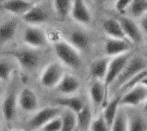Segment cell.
I'll return each mask as SVG.
<instances>
[{
  "mask_svg": "<svg viewBox=\"0 0 147 131\" xmlns=\"http://www.w3.org/2000/svg\"><path fill=\"white\" fill-rule=\"evenodd\" d=\"M147 67L146 57L142 54L134 53L132 57L127 61V64L123 68L122 71L110 86L108 90V99H109L113 94L115 95L120 88L124 85L127 82L131 80L136 75L140 73L143 70H146Z\"/></svg>",
  "mask_w": 147,
  "mask_h": 131,
  "instance_id": "obj_3",
  "label": "cell"
},
{
  "mask_svg": "<svg viewBox=\"0 0 147 131\" xmlns=\"http://www.w3.org/2000/svg\"><path fill=\"white\" fill-rule=\"evenodd\" d=\"M59 117L61 119V131H73L77 129L76 113L63 109Z\"/></svg>",
  "mask_w": 147,
  "mask_h": 131,
  "instance_id": "obj_30",
  "label": "cell"
},
{
  "mask_svg": "<svg viewBox=\"0 0 147 131\" xmlns=\"http://www.w3.org/2000/svg\"><path fill=\"white\" fill-rule=\"evenodd\" d=\"M17 108L18 111L33 114L40 108L39 98L34 92L29 87H24L17 92Z\"/></svg>",
  "mask_w": 147,
  "mask_h": 131,
  "instance_id": "obj_14",
  "label": "cell"
},
{
  "mask_svg": "<svg viewBox=\"0 0 147 131\" xmlns=\"http://www.w3.org/2000/svg\"><path fill=\"white\" fill-rule=\"evenodd\" d=\"M72 0H52L53 13L60 21L66 20L70 15Z\"/></svg>",
  "mask_w": 147,
  "mask_h": 131,
  "instance_id": "obj_28",
  "label": "cell"
},
{
  "mask_svg": "<svg viewBox=\"0 0 147 131\" xmlns=\"http://www.w3.org/2000/svg\"><path fill=\"white\" fill-rule=\"evenodd\" d=\"M0 131H3V124L1 122V118H0Z\"/></svg>",
  "mask_w": 147,
  "mask_h": 131,
  "instance_id": "obj_39",
  "label": "cell"
},
{
  "mask_svg": "<svg viewBox=\"0 0 147 131\" xmlns=\"http://www.w3.org/2000/svg\"><path fill=\"white\" fill-rule=\"evenodd\" d=\"M120 21L122 31L127 40L132 45H145L146 43V38L142 34L136 21L126 16L119 15L116 17Z\"/></svg>",
  "mask_w": 147,
  "mask_h": 131,
  "instance_id": "obj_12",
  "label": "cell"
},
{
  "mask_svg": "<svg viewBox=\"0 0 147 131\" xmlns=\"http://www.w3.org/2000/svg\"><path fill=\"white\" fill-rule=\"evenodd\" d=\"M34 5V3L28 0H3L1 4V11H4L14 17L21 18Z\"/></svg>",
  "mask_w": 147,
  "mask_h": 131,
  "instance_id": "obj_19",
  "label": "cell"
},
{
  "mask_svg": "<svg viewBox=\"0 0 147 131\" xmlns=\"http://www.w3.org/2000/svg\"><path fill=\"white\" fill-rule=\"evenodd\" d=\"M147 100V84L143 83L120 95V107L136 108L145 106Z\"/></svg>",
  "mask_w": 147,
  "mask_h": 131,
  "instance_id": "obj_10",
  "label": "cell"
},
{
  "mask_svg": "<svg viewBox=\"0 0 147 131\" xmlns=\"http://www.w3.org/2000/svg\"><path fill=\"white\" fill-rule=\"evenodd\" d=\"M8 131H24L22 129H16V128H14V129H10Z\"/></svg>",
  "mask_w": 147,
  "mask_h": 131,
  "instance_id": "obj_38",
  "label": "cell"
},
{
  "mask_svg": "<svg viewBox=\"0 0 147 131\" xmlns=\"http://www.w3.org/2000/svg\"><path fill=\"white\" fill-rule=\"evenodd\" d=\"M41 51L28 48L26 46H21L16 49L2 51L3 55L9 56L14 59L16 65L26 73H34L41 63Z\"/></svg>",
  "mask_w": 147,
  "mask_h": 131,
  "instance_id": "obj_2",
  "label": "cell"
},
{
  "mask_svg": "<svg viewBox=\"0 0 147 131\" xmlns=\"http://www.w3.org/2000/svg\"><path fill=\"white\" fill-rule=\"evenodd\" d=\"M91 3H93L96 8L106 9L111 5H114L115 0H91Z\"/></svg>",
  "mask_w": 147,
  "mask_h": 131,
  "instance_id": "obj_34",
  "label": "cell"
},
{
  "mask_svg": "<svg viewBox=\"0 0 147 131\" xmlns=\"http://www.w3.org/2000/svg\"><path fill=\"white\" fill-rule=\"evenodd\" d=\"M63 109L55 106H49L39 108L34 113L31 114L23 125L24 131H39L47 123L53 118L59 117Z\"/></svg>",
  "mask_w": 147,
  "mask_h": 131,
  "instance_id": "obj_5",
  "label": "cell"
},
{
  "mask_svg": "<svg viewBox=\"0 0 147 131\" xmlns=\"http://www.w3.org/2000/svg\"><path fill=\"white\" fill-rule=\"evenodd\" d=\"M65 39L75 47L82 55L88 52L91 48L92 38L90 34L86 31V27L78 25L67 31V35Z\"/></svg>",
  "mask_w": 147,
  "mask_h": 131,
  "instance_id": "obj_9",
  "label": "cell"
},
{
  "mask_svg": "<svg viewBox=\"0 0 147 131\" xmlns=\"http://www.w3.org/2000/svg\"><path fill=\"white\" fill-rule=\"evenodd\" d=\"M28 1H29V2H31V3H34V4H36V3H43L45 0H28Z\"/></svg>",
  "mask_w": 147,
  "mask_h": 131,
  "instance_id": "obj_37",
  "label": "cell"
},
{
  "mask_svg": "<svg viewBox=\"0 0 147 131\" xmlns=\"http://www.w3.org/2000/svg\"><path fill=\"white\" fill-rule=\"evenodd\" d=\"M20 31L21 41L23 46L42 51L50 44L48 35L41 26L24 24Z\"/></svg>",
  "mask_w": 147,
  "mask_h": 131,
  "instance_id": "obj_4",
  "label": "cell"
},
{
  "mask_svg": "<svg viewBox=\"0 0 147 131\" xmlns=\"http://www.w3.org/2000/svg\"><path fill=\"white\" fill-rule=\"evenodd\" d=\"M3 0H0V12H1V4H2V3H3Z\"/></svg>",
  "mask_w": 147,
  "mask_h": 131,
  "instance_id": "obj_40",
  "label": "cell"
},
{
  "mask_svg": "<svg viewBox=\"0 0 147 131\" xmlns=\"http://www.w3.org/2000/svg\"><path fill=\"white\" fill-rule=\"evenodd\" d=\"M138 23V26L142 33V34L146 38L147 37V15L142 16L139 20L136 21Z\"/></svg>",
  "mask_w": 147,
  "mask_h": 131,
  "instance_id": "obj_35",
  "label": "cell"
},
{
  "mask_svg": "<svg viewBox=\"0 0 147 131\" xmlns=\"http://www.w3.org/2000/svg\"><path fill=\"white\" fill-rule=\"evenodd\" d=\"M119 102H120V95H114V97L109 98V100L107 102V104L104 105L103 108L100 112V114L102 116L103 119L109 126V128L111 127V124L120 108Z\"/></svg>",
  "mask_w": 147,
  "mask_h": 131,
  "instance_id": "obj_25",
  "label": "cell"
},
{
  "mask_svg": "<svg viewBox=\"0 0 147 131\" xmlns=\"http://www.w3.org/2000/svg\"><path fill=\"white\" fill-rule=\"evenodd\" d=\"M59 116L50 120L39 131H61V119Z\"/></svg>",
  "mask_w": 147,
  "mask_h": 131,
  "instance_id": "obj_32",
  "label": "cell"
},
{
  "mask_svg": "<svg viewBox=\"0 0 147 131\" xmlns=\"http://www.w3.org/2000/svg\"><path fill=\"white\" fill-rule=\"evenodd\" d=\"M133 109V108H132ZM127 111L128 115V127L127 131H147V122L146 113L134 110Z\"/></svg>",
  "mask_w": 147,
  "mask_h": 131,
  "instance_id": "obj_24",
  "label": "cell"
},
{
  "mask_svg": "<svg viewBox=\"0 0 147 131\" xmlns=\"http://www.w3.org/2000/svg\"><path fill=\"white\" fill-rule=\"evenodd\" d=\"M132 0H115L114 3V9L118 13L119 15H122L126 13L127 9L128 8Z\"/></svg>",
  "mask_w": 147,
  "mask_h": 131,
  "instance_id": "obj_33",
  "label": "cell"
},
{
  "mask_svg": "<svg viewBox=\"0 0 147 131\" xmlns=\"http://www.w3.org/2000/svg\"><path fill=\"white\" fill-rule=\"evenodd\" d=\"M16 67L17 65L12 57L0 54V82H9L15 76Z\"/></svg>",
  "mask_w": 147,
  "mask_h": 131,
  "instance_id": "obj_23",
  "label": "cell"
},
{
  "mask_svg": "<svg viewBox=\"0 0 147 131\" xmlns=\"http://www.w3.org/2000/svg\"><path fill=\"white\" fill-rule=\"evenodd\" d=\"M53 51L58 62L65 69L79 71L84 65V56L65 39L53 42Z\"/></svg>",
  "mask_w": 147,
  "mask_h": 131,
  "instance_id": "obj_1",
  "label": "cell"
},
{
  "mask_svg": "<svg viewBox=\"0 0 147 131\" xmlns=\"http://www.w3.org/2000/svg\"><path fill=\"white\" fill-rule=\"evenodd\" d=\"M5 84L4 83H2V82H0V100L2 99V97H3V94H4V92H5Z\"/></svg>",
  "mask_w": 147,
  "mask_h": 131,
  "instance_id": "obj_36",
  "label": "cell"
},
{
  "mask_svg": "<svg viewBox=\"0 0 147 131\" xmlns=\"http://www.w3.org/2000/svg\"><path fill=\"white\" fill-rule=\"evenodd\" d=\"M65 73V69L58 62H50L46 64L40 75L39 83L44 89L54 90Z\"/></svg>",
  "mask_w": 147,
  "mask_h": 131,
  "instance_id": "obj_6",
  "label": "cell"
},
{
  "mask_svg": "<svg viewBox=\"0 0 147 131\" xmlns=\"http://www.w3.org/2000/svg\"><path fill=\"white\" fill-rule=\"evenodd\" d=\"M81 88V81L74 74L65 72L59 83L54 88V91L59 96L77 95Z\"/></svg>",
  "mask_w": 147,
  "mask_h": 131,
  "instance_id": "obj_17",
  "label": "cell"
},
{
  "mask_svg": "<svg viewBox=\"0 0 147 131\" xmlns=\"http://www.w3.org/2000/svg\"><path fill=\"white\" fill-rule=\"evenodd\" d=\"M109 59H110L109 57H103V56L93 59L90 63L88 69L90 79L103 82L107 73Z\"/></svg>",
  "mask_w": 147,
  "mask_h": 131,
  "instance_id": "obj_21",
  "label": "cell"
},
{
  "mask_svg": "<svg viewBox=\"0 0 147 131\" xmlns=\"http://www.w3.org/2000/svg\"><path fill=\"white\" fill-rule=\"evenodd\" d=\"M89 131H110V128L103 119L102 116L99 113L94 117Z\"/></svg>",
  "mask_w": 147,
  "mask_h": 131,
  "instance_id": "obj_31",
  "label": "cell"
},
{
  "mask_svg": "<svg viewBox=\"0 0 147 131\" xmlns=\"http://www.w3.org/2000/svg\"><path fill=\"white\" fill-rule=\"evenodd\" d=\"M102 28L106 37L117 39L127 40L124 33L122 31L120 21L116 17H106L102 21Z\"/></svg>",
  "mask_w": 147,
  "mask_h": 131,
  "instance_id": "obj_22",
  "label": "cell"
},
{
  "mask_svg": "<svg viewBox=\"0 0 147 131\" xmlns=\"http://www.w3.org/2000/svg\"><path fill=\"white\" fill-rule=\"evenodd\" d=\"M94 117L95 116L91 107L85 104L84 106L78 113H76L77 129L80 131H89Z\"/></svg>",
  "mask_w": 147,
  "mask_h": 131,
  "instance_id": "obj_26",
  "label": "cell"
},
{
  "mask_svg": "<svg viewBox=\"0 0 147 131\" xmlns=\"http://www.w3.org/2000/svg\"><path fill=\"white\" fill-rule=\"evenodd\" d=\"M134 54V51H129L125 54H121L114 57H110L109 65H108V70L107 73L103 81V83L105 85V88L107 89V93L110 86L114 83V82L117 79L121 72L122 71L123 68L127 64V61L129 58L132 57Z\"/></svg>",
  "mask_w": 147,
  "mask_h": 131,
  "instance_id": "obj_13",
  "label": "cell"
},
{
  "mask_svg": "<svg viewBox=\"0 0 147 131\" xmlns=\"http://www.w3.org/2000/svg\"><path fill=\"white\" fill-rule=\"evenodd\" d=\"M85 104L86 103H84L83 99L77 94L73 96H59L53 100L52 106L78 113Z\"/></svg>",
  "mask_w": 147,
  "mask_h": 131,
  "instance_id": "obj_20",
  "label": "cell"
},
{
  "mask_svg": "<svg viewBox=\"0 0 147 131\" xmlns=\"http://www.w3.org/2000/svg\"><path fill=\"white\" fill-rule=\"evenodd\" d=\"M69 17L77 25L86 28L93 24V14L87 0H72Z\"/></svg>",
  "mask_w": 147,
  "mask_h": 131,
  "instance_id": "obj_11",
  "label": "cell"
},
{
  "mask_svg": "<svg viewBox=\"0 0 147 131\" xmlns=\"http://www.w3.org/2000/svg\"><path fill=\"white\" fill-rule=\"evenodd\" d=\"M146 15H147V0H132L126 13L122 15L137 21Z\"/></svg>",
  "mask_w": 147,
  "mask_h": 131,
  "instance_id": "obj_27",
  "label": "cell"
},
{
  "mask_svg": "<svg viewBox=\"0 0 147 131\" xmlns=\"http://www.w3.org/2000/svg\"><path fill=\"white\" fill-rule=\"evenodd\" d=\"M73 131H80V130H78V129H76L75 130H73Z\"/></svg>",
  "mask_w": 147,
  "mask_h": 131,
  "instance_id": "obj_41",
  "label": "cell"
},
{
  "mask_svg": "<svg viewBox=\"0 0 147 131\" xmlns=\"http://www.w3.org/2000/svg\"><path fill=\"white\" fill-rule=\"evenodd\" d=\"M128 115L127 108L120 107L111 124L110 131H127Z\"/></svg>",
  "mask_w": 147,
  "mask_h": 131,
  "instance_id": "obj_29",
  "label": "cell"
},
{
  "mask_svg": "<svg viewBox=\"0 0 147 131\" xmlns=\"http://www.w3.org/2000/svg\"><path fill=\"white\" fill-rule=\"evenodd\" d=\"M20 31V22L16 18L6 19L0 22V51L10 44Z\"/></svg>",
  "mask_w": 147,
  "mask_h": 131,
  "instance_id": "obj_16",
  "label": "cell"
},
{
  "mask_svg": "<svg viewBox=\"0 0 147 131\" xmlns=\"http://www.w3.org/2000/svg\"><path fill=\"white\" fill-rule=\"evenodd\" d=\"M22 21L27 25L41 26L47 23L51 19V13L48 9L42 5V3L34 4L22 17Z\"/></svg>",
  "mask_w": 147,
  "mask_h": 131,
  "instance_id": "obj_15",
  "label": "cell"
},
{
  "mask_svg": "<svg viewBox=\"0 0 147 131\" xmlns=\"http://www.w3.org/2000/svg\"><path fill=\"white\" fill-rule=\"evenodd\" d=\"M133 51V45L127 40L105 38L102 45L103 57H114Z\"/></svg>",
  "mask_w": 147,
  "mask_h": 131,
  "instance_id": "obj_18",
  "label": "cell"
},
{
  "mask_svg": "<svg viewBox=\"0 0 147 131\" xmlns=\"http://www.w3.org/2000/svg\"><path fill=\"white\" fill-rule=\"evenodd\" d=\"M88 95L94 116L98 115L108 100V93L103 82L90 79L88 86Z\"/></svg>",
  "mask_w": 147,
  "mask_h": 131,
  "instance_id": "obj_8",
  "label": "cell"
},
{
  "mask_svg": "<svg viewBox=\"0 0 147 131\" xmlns=\"http://www.w3.org/2000/svg\"><path fill=\"white\" fill-rule=\"evenodd\" d=\"M13 87L5 89V92L2 97L0 112L2 119L7 124H12L17 118L18 108H17V92L15 88V82Z\"/></svg>",
  "mask_w": 147,
  "mask_h": 131,
  "instance_id": "obj_7",
  "label": "cell"
}]
</instances>
